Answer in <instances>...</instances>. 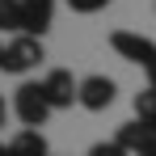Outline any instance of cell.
<instances>
[{
	"mask_svg": "<svg viewBox=\"0 0 156 156\" xmlns=\"http://www.w3.org/2000/svg\"><path fill=\"white\" fill-rule=\"evenodd\" d=\"M135 118H144V122H156V89L148 84V89H139L135 93Z\"/></svg>",
	"mask_w": 156,
	"mask_h": 156,
	"instance_id": "30bf717a",
	"label": "cell"
},
{
	"mask_svg": "<svg viewBox=\"0 0 156 156\" xmlns=\"http://www.w3.org/2000/svg\"><path fill=\"white\" fill-rule=\"evenodd\" d=\"M110 47H114V55H118V59H127V63L144 68V72L156 63V42H152V38H144V34L114 30V34H110Z\"/></svg>",
	"mask_w": 156,
	"mask_h": 156,
	"instance_id": "3957f363",
	"label": "cell"
},
{
	"mask_svg": "<svg viewBox=\"0 0 156 156\" xmlns=\"http://www.w3.org/2000/svg\"><path fill=\"white\" fill-rule=\"evenodd\" d=\"M42 89H47L51 110H72V105H80V80L72 76L68 68H51V72L42 76Z\"/></svg>",
	"mask_w": 156,
	"mask_h": 156,
	"instance_id": "277c9868",
	"label": "cell"
},
{
	"mask_svg": "<svg viewBox=\"0 0 156 156\" xmlns=\"http://www.w3.org/2000/svg\"><path fill=\"white\" fill-rule=\"evenodd\" d=\"M114 139H118L131 156H156V122L131 118V122H122V127H118V135H114Z\"/></svg>",
	"mask_w": 156,
	"mask_h": 156,
	"instance_id": "5b68a950",
	"label": "cell"
},
{
	"mask_svg": "<svg viewBox=\"0 0 156 156\" xmlns=\"http://www.w3.org/2000/svg\"><path fill=\"white\" fill-rule=\"evenodd\" d=\"M0 34H21V0H0Z\"/></svg>",
	"mask_w": 156,
	"mask_h": 156,
	"instance_id": "9c48e42d",
	"label": "cell"
},
{
	"mask_svg": "<svg viewBox=\"0 0 156 156\" xmlns=\"http://www.w3.org/2000/svg\"><path fill=\"white\" fill-rule=\"evenodd\" d=\"M114 97H118V84H114L110 76H101V72H93V76L80 80V105H84L89 114L110 110V105H114Z\"/></svg>",
	"mask_w": 156,
	"mask_h": 156,
	"instance_id": "8992f818",
	"label": "cell"
},
{
	"mask_svg": "<svg viewBox=\"0 0 156 156\" xmlns=\"http://www.w3.org/2000/svg\"><path fill=\"white\" fill-rule=\"evenodd\" d=\"M89 156H131V152L118 144V139H101V144H93V148H89Z\"/></svg>",
	"mask_w": 156,
	"mask_h": 156,
	"instance_id": "8fae6325",
	"label": "cell"
},
{
	"mask_svg": "<svg viewBox=\"0 0 156 156\" xmlns=\"http://www.w3.org/2000/svg\"><path fill=\"white\" fill-rule=\"evenodd\" d=\"M0 59H4V47H0Z\"/></svg>",
	"mask_w": 156,
	"mask_h": 156,
	"instance_id": "9a60e30c",
	"label": "cell"
},
{
	"mask_svg": "<svg viewBox=\"0 0 156 156\" xmlns=\"http://www.w3.org/2000/svg\"><path fill=\"white\" fill-rule=\"evenodd\" d=\"M0 156H13V148H9V144H4V139H0Z\"/></svg>",
	"mask_w": 156,
	"mask_h": 156,
	"instance_id": "5bb4252c",
	"label": "cell"
},
{
	"mask_svg": "<svg viewBox=\"0 0 156 156\" xmlns=\"http://www.w3.org/2000/svg\"><path fill=\"white\" fill-rule=\"evenodd\" d=\"M47 59L42 51V38H30V34H17L9 47H4V59H0V72H9V76H26L30 68H38Z\"/></svg>",
	"mask_w": 156,
	"mask_h": 156,
	"instance_id": "7a4b0ae2",
	"label": "cell"
},
{
	"mask_svg": "<svg viewBox=\"0 0 156 156\" xmlns=\"http://www.w3.org/2000/svg\"><path fill=\"white\" fill-rule=\"evenodd\" d=\"M55 21V0H21V34L42 38Z\"/></svg>",
	"mask_w": 156,
	"mask_h": 156,
	"instance_id": "52a82bcc",
	"label": "cell"
},
{
	"mask_svg": "<svg viewBox=\"0 0 156 156\" xmlns=\"http://www.w3.org/2000/svg\"><path fill=\"white\" fill-rule=\"evenodd\" d=\"M105 4H114V0H68L72 13H101Z\"/></svg>",
	"mask_w": 156,
	"mask_h": 156,
	"instance_id": "7c38bea8",
	"label": "cell"
},
{
	"mask_svg": "<svg viewBox=\"0 0 156 156\" xmlns=\"http://www.w3.org/2000/svg\"><path fill=\"white\" fill-rule=\"evenodd\" d=\"M9 148H13V156H51L47 139H42V131H17Z\"/></svg>",
	"mask_w": 156,
	"mask_h": 156,
	"instance_id": "ba28073f",
	"label": "cell"
},
{
	"mask_svg": "<svg viewBox=\"0 0 156 156\" xmlns=\"http://www.w3.org/2000/svg\"><path fill=\"white\" fill-rule=\"evenodd\" d=\"M4 118H9V105H4V97H0V127H4Z\"/></svg>",
	"mask_w": 156,
	"mask_h": 156,
	"instance_id": "4fadbf2b",
	"label": "cell"
},
{
	"mask_svg": "<svg viewBox=\"0 0 156 156\" xmlns=\"http://www.w3.org/2000/svg\"><path fill=\"white\" fill-rule=\"evenodd\" d=\"M13 114L21 118L26 131H38L47 118H51V101H47L42 80H21V84H17V93H13Z\"/></svg>",
	"mask_w": 156,
	"mask_h": 156,
	"instance_id": "6da1fadb",
	"label": "cell"
}]
</instances>
